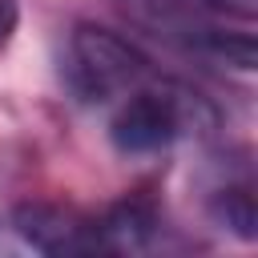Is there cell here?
<instances>
[{
    "label": "cell",
    "instance_id": "5b68a950",
    "mask_svg": "<svg viewBox=\"0 0 258 258\" xmlns=\"http://www.w3.org/2000/svg\"><path fill=\"white\" fill-rule=\"evenodd\" d=\"M97 234H101V254L145 250L149 238L157 234V210L145 198H125L97 218Z\"/></svg>",
    "mask_w": 258,
    "mask_h": 258
},
{
    "label": "cell",
    "instance_id": "3957f363",
    "mask_svg": "<svg viewBox=\"0 0 258 258\" xmlns=\"http://www.w3.org/2000/svg\"><path fill=\"white\" fill-rule=\"evenodd\" d=\"M12 230L40 254H101L97 218L60 202H20Z\"/></svg>",
    "mask_w": 258,
    "mask_h": 258
},
{
    "label": "cell",
    "instance_id": "ba28073f",
    "mask_svg": "<svg viewBox=\"0 0 258 258\" xmlns=\"http://www.w3.org/2000/svg\"><path fill=\"white\" fill-rule=\"evenodd\" d=\"M16 24H20V4H16V0H0V52L8 48Z\"/></svg>",
    "mask_w": 258,
    "mask_h": 258
},
{
    "label": "cell",
    "instance_id": "52a82bcc",
    "mask_svg": "<svg viewBox=\"0 0 258 258\" xmlns=\"http://www.w3.org/2000/svg\"><path fill=\"white\" fill-rule=\"evenodd\" d=\"M198 8H214V12H226V16H242L250 20L258 12V0H194Z\"/></svg>",
    "mask_w": 258,
    "mask_h": 258
},
{
    "label": "cell",
    "instance_id": "8992f818",
    "mask_svg": "<svg viewBox=\"0 0 258 258\" xmlns=\"http://www.w3.org/2000/svg\"><path fill=\"white\" fill-rule=\"evenodd\" d=\"M210 214H214L218 226H226L242 242L258 238V206H254L250 185H226V189H218L214 202H210Z\"/></svg>",
    "mask_w": 258,
    "mask_h": 258
},
{
    "label": "cell",
    "instance_id": "6da1fadb",
    "mask_svg": "<svg viewBox=\"0 0 258 258\" xmlns=\"http://www.w3.org/2000/svg\"><path fill=\"white\" fill-rule=\"evenodd\" d=\"M153 77V60L121 32L101 24H77L69 36L64 81L81 101H109Z\"/></svg>",
    "mask_w": 258,
    "mask_h": 258
},
{
    "label": "cell",
    "instance_id": "277c9868",
    "mask_svg": "<svg viewBox=\"0 0 258 258\" xmlns=\"http://www.w3.org/2000/svg\"><path fill=\"white\" fill-rule=\"evenodd\" d=\"M129 24H137L141 32L165 40V44H177L185 52H206L210 36H214V24H206L198 16V4L194 0H109Z\"/></svg>",
    "mask_w": 258,
    "mask_h": 258
},
{
    "label": "cell",
    "instance_id": "7a4b0ae2",
    "mask_svg": "<svg viewBox=\"0 0 258 258\" xmlns=\"http://www.w3.org/2000/svg\"><path fill=\"white\" fill-rule=\"evenodd\" d=\"M198 117H210L206 101L181 85H137L129 89V101L117 109L109 121V137L121 153L141 157V153H161L169 149L181 129Z\"/></svg>",
    "mask_w": 258,
    "mask_h": 258
}]
</instances>
